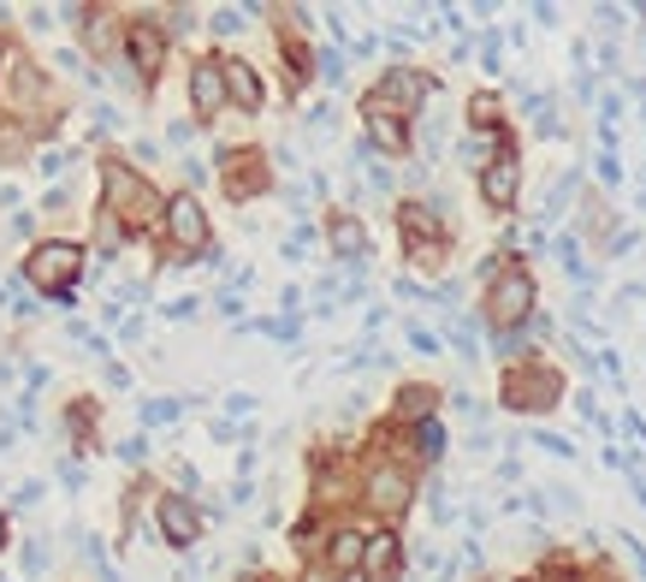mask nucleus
<instances>
[{"instance_id":"obj_1","label":"nucleus","mask_w":646,"mask_h":582,"mask_svg":"<svg viewBox=\"0 0 646 582\" xmlns=\"http://www.w3.org/2000/svg\"><path fill=\"white\" fill-rule=\"evenodd\" d=\"M101 214H120L125 226H149L155 214H167V202L155 197V184L131 161L107 155V161H101Z\"/></svg>"},{"instance_id":"obj_2","label":"nucleus","mask_w":646,"mask_h":582,"mask_svg":"<svg viewBox=\"0 0 646 582\" xmlns=\"http://www.w3.org/2000/svg\"><path fill=\"white\" fill-rule=\"evenodd\" d=\"M487 327L492 333H517L528 315H534V273L522 268V261H510V268H498V280L487 286Z\"/></svg>"},{"instance_id":"obj_3","label":"nucleus","mask_w":646,"mask_h":582,"mask_svg":"<svg viewBox=\"0 0 646 582\" xmlns=\"http://www.w3.org/2000/svg\"><path fill=\"white\" fill-rule=\"evenodd\" d=\"M24 273H31V286H42L48 298H66V291L78 286V273H83V250H78V244H66V238L36 244L31 261H24Z\"/></svg>"},{"instance_id":"obj_4","label":"nucleus","mask_w":646,"mask_h":582,"mask_svg":"<svg viewBox=\"0 0 646 582\" xmlns=\"http://www.w3.org/2000/svg\"><path fill=\"white\" fill-rule=\"evenodd\" d=\"M498 399H505L510 411H557V399H564V381H557L552 369H540V362H517V369H505V387H498Z\"/></svg>"},{"instance_id":"obj_5","label":"nucleus","mask_w":646,"mask_h":582,"mask_svg":"<svg viewBox=\"0 0 646 582\" xmlns=\"http://www.w3.org/2000/svg\"><path fill=\"white\" fill-rule=\"evenodd\" d=\"M517 191H522V161H517V143L498 137V149L487 155V167H480V202H487L492 214H510L517 209Z\"/></svg>"},{"instance_id":"obj_6","label":"nucleus","mask_w":646,"mask_h":582,"mask_svg":"<svg viewBox=\"0 0 646 582\" xmlns=\"http://www.w3.org/2000/svg\"><path fill=\"white\" fill-rule=\"evenodd\" d=\"M428 96H433V71H421V66H392L362 101H374V108H386V113H416Z\"/></svg>"},{"instance_id":"obj_7","label":"nucleus","mask_w":646,"mask_h":582,"mask_svg":"<svg viewBox=\"0 0 646 582\" xmlns=\"http://www.w3.org/2000/svg\"><path fill=\"white\" fill-rule=\"evenodd\" d=\"M42 90H48L42 66L31 60V54L12 48L7 66H0V108H7V113H36L42 108Z\"/></svg>"},{"instance_id":"obj_8","label":"nucleus","mask_w":646,"mask_h":582,"mask_svg":"<svg viewBox=\"0 0 646 582\" xmlns=\"http://www.w3.org/2000/svg\"><path fill=\"white\" fill-rule=\"evenodd\" d=\"M167 238H172V250H184V256H196V250H208V214H202V202L196 197H172L167 202Z\"/></svg>"},{"instance_id":"obj_9","label":"nucleus","mask_w":646,"mask_h":582,"mask_svg":"<svg viewBox=\"0 0 646 582\" xmlns=\"http://www.w3.org/2000/svg\"><path fill=\"white\" fill-rule=\"evenodd\" d=\"M219 179H226V197L231 202H249L268 191V161H261V149H226L219 155Z\"/></svg>"},{"instance_id":"obj_10","label":"nucleus","mask_w":646,"mask_h":582,"mask_svg":"<svg viewBox=\"0 0 646 582\" xmlns=\"http://www.w3.org/2000/svg\"><path fill=\"white\" fill-rule=\"evenodd\" d=\"M362 500H369L374 512H386V517H404L409 500H416V482H409L398 463H374L369 482H362Z\"/></svg>"},{"instance_id":"obj_11","label":"nucleus","mask_w":646,"mask_h":582,"mask_svg":"<svg viewBox=\"0 0 646 582\" xmlns=\"http://www.w3.org/2000/svg\"><path fill=\"white\" fill-rule=\"evenodd\" d=\"M231 101L226 90V60H196L190 66V108H196L202 125H214V113Z\"/></svg>"},{"instance_id":"obj_12","label":"nucleus","mask_w":646,"mask_h":582,"mask_svg":"<svg viewBox=\"0 0 646 582\" xmlns=\"http://www.w3.org/2000/svg\"><path fill=\"white\" fill-rule=\"evenodd\" d=\"M125 54H131V71H143V78L155 83L160 60H167V31H160L155 19H131L125 24Z\"/></svg>"},{"instance_id":"obj_13","label":"nucleus","mask_w":646,"mask_h":582,"mask_svg":"<svg viewBox=\"0 0 646 582\" xmlns=\"http://www.w3.org/2000/svg\"><path fill=\"white\" fill-rule=\"evenodd\" d=\"M155 517H160V535H167V547H196V535H202V512L184 500V493H160Z\"/></svg>"},{"instance_id":"obj_14","label":"nucleus","mask_w":646,"mask_h":582,"mask_svg":"<svg viewBox=\"0 0 646 582\" xmlns=\"http://www.w3.org/2000/svg\"><path fill=\"white\" fill-rule=\"evenodd\" d=\"M398 232L409 250H445V221H439L428 202H398Z\"/></svg>"},{"instance_id":"obj_15","label":"nucleus","mask_w":646,"mask_h":582,"mask_svg":"<svg viewBox=\"0 0 646 582\" xmlns=\"http://www.w3.org/2000/svg\"><path fill=\"white\" fill-rule=\"evenodd\" d=\"M404 577V541L392 529L369 535V552H362V582H398Z\"/></svg>"},{"instance_id":"obj_16","label":"nucleus","mask_w":646,"mask_h":582,"mask_svg":"<svg viewBox=\"0 0 646 582\" xmlns=\"http://www.w3.org/2000/svg\"><path fill=\"white\" fill-rule=\"evenodd\" d=\"M327 244H332V256H339V261H350V268L369 261V232H362V221H356V214H344V209H332Z\"/></svg>"},{"instance_id":"obj_17","label":"nucleus","mask_w":646,"mask_h":582,"mask_svg":"<svg viewBox=\"0 0 646 582\" xmlns=\"http://www.w3.org/2000/svg\"><path fill=\"white\" fill-rule=\"evenodd\" d=\"M362 552H369V535L362 529H332L327 547H320V564L332 577H350V571H362Z\"/></svg>"},{"instance_id":"obj_18","label":"nucleus","mask_w":646,"mask_h":582,"mask_svg":"<svg viewBox=\"0 0 646 582\" xmlns=\"http://www.w3.org/2000/svg\"><path fill=\"white\" fill-rule=\"evenodd\" d=\"M362 120H369L374 149H386V155H404V149H409V125H404V113H386V108H374V101H362Z\"/></svg>"},{"instance_id":"obj_19","label":"nucleus","mask_w":646,"mask_h":582,"mask_svg":"<svg viewBox=\"0 0 646 582\" xmlns=\"http://www.w3.org/2000/svg\"><path fill=\"white\" fill-rule=\"evenodd\" d=\"M226 90H231L238 108H249V113L261 108V78H256V66H249V60H226Z\"/></svg>"},{"instance_id":"obj_20","label":"nucleus","mask_w":646,"mask_h":582,"mask_svg":"<svg viewBox=\"0 0 646 582\" xmlns=\"http://www.w3.org/2000/svg\"><path fill=\"white\" fill-rule=\"evenodd\" d=\"M433 404H439L433 387H398V404H392V411H398L409 428H416V422H433Z\"/></svg>"},{"instance_id":"obj_21","label":"nucleus","mask_w":646,"mask_h":582,"mask_svg":"<svg viewBox=\"0 0 646 582\" xmlns=\"http://www.w3.org/2000/svg\"><path fill=\"white\" fill-rule=\"evenodd\" d=\"M279 54H285V66H291V71H285V78H291V90H303V83H308V48H303V42L291 36V31H285V36H279Z\"/></svg>"},{"instance_id":"obj_22","label":"nucleus","mask_w":646,"mask_h":582,"mask_svg":"<svg viewBox=\"0 0 646 582\" xmlns=\"http://www.w3.org/2000/svg\"><path fill=\"white\" fill-rule=\"evenodd\" d=\"M409 446H416V458H439L445 452V428H439V422H416V428H409Z\"/></svg>"},{"instance_id":"obj_23","label":"nucleus","mask_w":646,"mask_h":582,"mask_svg":"<svg viewBox=\"0 0 646 582\" xmlns=\"http://www.w3.org/2000/svg\"><path fill=\"white\" fill-rule=\"evenodd\" d=\"M468 125H475V131H492V137H505V125H498V101H492V96H475V101H468Z\"/></svg>"},{"instance_id":"obj_24","label":"nucleus","mask_w":646,"mask_h":582,"mask_svg":"<svg viewBox=\"0 0 646 582\" xmlns=\"http://www.w3.org/2000/svg\"><path fill=\"white\" fill-rule=\"evenodd\" d=\"M540 582H587V577H581V571H576V564H569V559H552L546 571H540Z\"/></svg>"},{"instance_id":"obj_25","label":"nucleus","mask_w":646,"mask_h":582,"mask_svg":"<svg viewBox=\"0 0 646 582\" xmlns=\"http://www.w3.org/2000/svg\"><path fill=\"white\" fill-rule=\"evenodd\" d=\"M179 416V399H160V404H143V422H172Z\"/></svg>"},{"instance_id":"obj_26","label":"nucleus","mask_w":646,"mask_h":582,"mask_svg":"<svg viewBox=\"0 0 646 582\" xmlns=\"http://www.w3.org/2000/svg\"><path fill=\"white\" fill-rule=\"evenodd\" d=\"M214 31L231 36V31H243V19H238V12H214Z\"/></svg>"},{"instance_id":"obj_27","label":"nucleus","mask_w":646,"mask_h":582,"mask_svg":"<svg viewBox=\"0 0 646 582\" xmlns=\"http://www.w3.org/2000/svg\"><path fill=\"white\" fill-rule=\"evenodd\" d=\"M308 582H339V577H332L327 564H315V571H308Z\"/></svg>"},{"instance_id":"obj_28","label":"nucleus","mask_w":646,"mask_h":582,"mask_svg":"<svg viewBox=\"0 0 646 582\" xmlns=\"http://www.w3.org/2000/svg\"><path fill=\"white\" fill-rule=\"evenodd\" d=\"M0 552H7V512H0Z\"/></svg>"}]
</instances>
